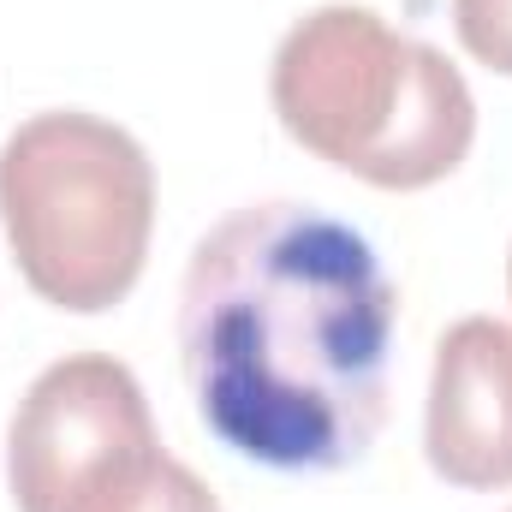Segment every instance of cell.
I'll use <instances>...</instances> for the list:
<instances>
[{"mask_svg": "<svg viewBox=\"0 0 512 512\" xmlns=\"http://www.w3.org/2000/svg\"><path fill=\"white\" fill-rule=\"evenodd\" d=\"M423 447L453 489H512V328L465 316L435 346Z\"/></svg>", "mask_w": 512, "mask_h": 512, "instance_id": "obj_5", "label": "cell"}, {"mask_svg": "<svg viewBox=\"0 0 512 512\" xmlns=\"http://www.w3.org/2000/svg\"><path fill=\"white\" fill-rule=\"evenodd\" d=\"M268 96L292 143L376 191L441 185L477 137L465 72L370 6L304 12L274 48Z\"/></svg>", "mask_w": 512, "mask_h": 512, "instance_id": "obj_2", "label": "cell"}, {"mask_svg": "<svg viewBox=\"0 0 512 512\" xmlns=\"http://www.w3.org/2000/svg\"><path fill=\"white\" fill-rule=\"evenodd\" d=\"M507 292H512V251H507Z\"/></svg>", "mask_w": 512, "mask_h": 512, "instance_id": "obj_8", "label": "cell"}, {"mask_svg": "<svg viewBox=\"0 0 512 512\" xmlns=\"http://www.w3.org/2000/svg\"><path fill=\"white\" fill-rule=\"evenodd\" d=\"M149 399L120 358L78 352L24 387L6 429V483L18 512H72L108 477L155 453Z\"/></svg>", "mask_w": 512, "mask_h": 512, "instance_id": "obj_4", "label": "cell"}, {"mask_svg": "<svg viewBox=\"0 0 512 512\" xmlns=\"http://www.w3.org/2000/svg\"><path fill=\"white\" fill-rule=\"evenodd\" d=\"M72 512H221V501L209 495V483L191 465L155 447L149 459H137L131 471H120L108 489H96Z\"/></svg>", "mask_w": 512, "mask_h": 512, "instance_id": "obj_6", "label": "cell"}, {"mask_svg": "<svg viewBox=\"0 0 512 512\" xmlns=\"http://www.w3.org/2000/svg\"><path fill=\"white\" fill-rule=\"evenodd\" d=\"M453 30L471 60L512 78V0H453Z\"/></svg>", "mask_w": 512, "mask_h": 512, "instance_id": "obj_7", "label": "cell"}, {"mask_svg": "<svg viewBox=\"0 0 512 512\" xmlns=\"http://www.w3.org/2000/svg\"><path fill=\"white\" fill-rule=\"evenodd\" d=\"M0 227L36 298L96 316L137 286L155 233V167L114 120L60 108L0 143Z\"/></svg>", "mask_w": 512, "mask_h": 512, "instance_id": "obj_3", "label": "cell"}, {"mask_svg": "<svg viewBox=\"0 0 512 512\" xmlns=\"http://www.w3.org/2000/svg\"><path fill=\"white\" fill-rule=\"evenodd\" d=\"M393 280L316 203H245L185 268L179 358L203 429L268 471H346L387 417Z\"/></svg>", "mask_w": 512, "mask_h": 512, "instance_id": "obj_1", "label": "cell"}]
</instances>
